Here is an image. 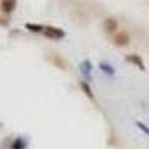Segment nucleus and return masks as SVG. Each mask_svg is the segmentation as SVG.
<instances>
[{"label":"nucleus","mask_w":149,"mask_h":149,"mask_svg":"<svg viewBox=\"0 0 149 149\" xmlns=\"http://www.w3.org/2000/svg\"><path fill=\"white\" fill-rule=\"evenodd\" d=\"M15 6H17V2H14V0H3V2H0V8L6 14H10L15 9Z\"/></svg>","instance_id":"423d86ee"},{"label":"nucleus","mask_w":149,"mask_h":149,"mask_svg":"<svg viewBox=\"0 0 149 149\" xmlns=\"http://www.w3.org/2000/svg\"><path fill=\"white\" fill-rule=\"evenodd\" d=\"M127 61L133 63L134 66H137L140 70H145V63H143L142 57H139L137 54H131V55H127Z\"/></svg>","instance_id":"20e7f679"},{"label":"nucleus","mask_w":149,"mask_h":149,"mask_svg":"<svg viewBox=\"0 0 149 149\" xmlns=\"http://www.w3.org/2000/svg\"><path fill=\"white\" fill-rule=\"evenodd\" d=\"M136 125H137V127H139V128H140V130H142L143 133H146V134L149 136V128H148L146 125H143L142 122H136Z\"/></svg>","instance_id":"f8f14e48"},{"label":"nucleus","mask_w":149,"mask_h":149,"mask_svg":"<svg viewBox=\"0 0 149 149\" xmlns=\"http://www.w3.org/2000/svg\"><path fill=\"white\" fill-rule=\"evenodd\" d=\"M100 69L107 74V76H112V74L115 73V70H113V67H112L110 64H107V63H100Z\"/></svg>","instance_id":"9d476101"},{"label":"nucleus","mask_w":149,"mask_h":149,"mask_svg":"<svg viewBox=\"0 0 149 149\" xmlns=\"http://www.w3.org/2000/svg\"><path fill=\"white\" fill-rule=\"evenodd\" d=\"M81 88H82V91H84L86 95H88V97L91 98V100H94V94H93V91H91V88H90V85L86 84L85 81H82V82H81Z\"/></svg>","instance_id":"1a4fd4ad"},{"label":"nucleus","mask_w":149,"mask_h":149,"mask_svg":"<svg viewBox=\"0 0 149 149\" xmlns=\"http://www.w3.org/2000/svg\"><path fill=\"white\" fill-rule=\"evenodd\" d=\"M27 148V142L22 137H17L10 145V149H26Z\"/></svg>","instance_id":"0eeeda50"},{"label":"nucleus","mask_w":149,"mask_h":149,"mask_svg":"<svg viewBox=\"0 0 149 149\" xmlns=\"http://www.w3.org/2000/svg\"><path fill=\"white\" fill-rule=\"evenodd\" d=\"M52 61H54V63H55V64H57L58 67H61V69H66V63H64V61H63V60H61V58H60L58 55H55Z\"/></svg>","instance_id":"9b49d317"},{"label":"nucleus","mask_w":149,"mask_h":149,"mask_svg":"<svg viewBox=\"0 0 149 149\" xmlns=\"http://www.w3.org/2000/svg\"><path fill=\"white\" fill-rule=\"evenodd\" d=\"M103 27L107 33H113L118 29V21L115 18H106L104 22H103Z\"/></svg>","instance_id":"7ed1b4c3"},{"label":"nucleus","mask_w":149,"mask_h":149,"mask_svg":"<svg viewBox=\"0 0 149 149\" xmlns=\"http://www.w3.org/2000/svg\"><path fill=\"white\" fill-rule=\"evenodd\" d=\"M26 29L30 30V31H33V33H40V31L45 30L43 26H40V24H33V22H27L26 24Z\"/></svg>","instance_id":"6e6552de"},{"label":"nucleus","mask_w":149,"mask_h":149,"mask_svg":"<svg viewBox=\"0 0 149 149\" xmlns=\"http://www.w3.org/2000/svg\"><path fill=\"white\" fill-rule=\"evenodd\" d=\"M91 70H93L91 61H88V60L82 61V63H81V72H82V74H84L86 79H90V78H91Z\"/></svg>","instance_id":"39448f33"},{"label":"nucleus","mask_w":149,"mask_h":149,"mask_svg":"<svg viewBox=\"0 0 149 149\" xmlns=\"http://www.w3.org/2000/svg\"><path fill=\"white\" fill-rule=\"evenodd\" d=\"M113 42H115L116 46H125V45H128V42H130V34H128L127 31H119V33L115 34Z\"/></svg>","instance_id":"f03ea898"},{"label":"nucleus","mask_w":149,"mask_h":149,"mask_svg":"<svg viewBox=\"0 0 149 149\" xmlns=\"http://www.w3.org/2000/svg\"><path fill=\"white\" fill-rule=\"evenodd\" d=\"M43 34L48 37V39H54V40L63 39V37L66 36V33H64L63 30H61V29H57V27H45Z\"/></svg>","instance_id":"f257e3e1"}]
</instances>
